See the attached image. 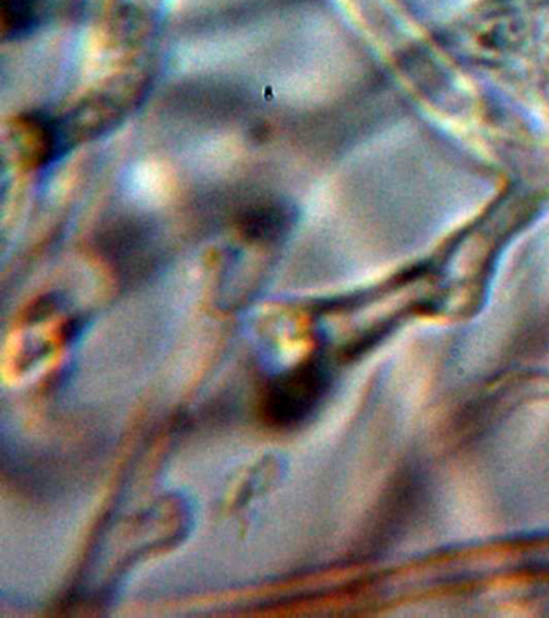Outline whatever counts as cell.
Masks as SVG:
<instances>
[{
  "mask_svg": "<svg viewBox=\"0 0 549 618\" xmlns=\"http://www.w3.org/2000/svg\"><path fill=\"white\" fill-rule=\"evenodd\" d=\"M325 390L327 372L323 366L303 363L270 383L263 402L264 417L279 429L300 426L320 406Z\"/></svg>",
  "mask_w": 549,
  "mask_h": 618,
  "instance_id": "obj_1",
  "label": "cell"
},
{
  "mask_svg": "<svg viewBox=\"0 0 549 618\" xmlns=\"http://www.w3.org/2000/svg\"><path fill=\"white\" fill-rule=\"evenodd\" d=\"M287 227V215L283 210H260L246 219V233L255 239H273Z\"/></svg>",
  "mask_w": 549,
  "mask_h": 618,
  "instance_id": "obj_2",
  "label": "cell"
},
{
  "mask_svg": "<svg viewBox=\"0 0 549 618\" xmlns=\"http://www.w3.org/2000/svg\"><path fill=\"white\" fill-rule=\"evenodd\" d=\"M33 0H3V25L13 34L25 32L33 23Z\"/></svg>",
  "mask_w": 549,
  "mask_h": 618,
  "instance_id": "obj_3",
  "label": "cell"
}]
</instances>
